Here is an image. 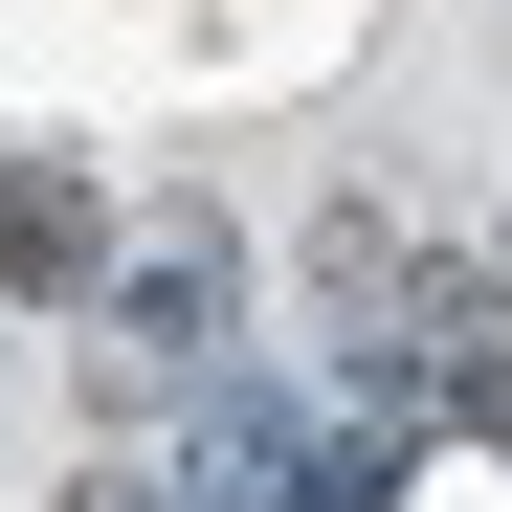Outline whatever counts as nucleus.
Returning a JSON list of instances; mask_svg holds the SVG:
<instances>
[{"label":"nucleus","instance_id":"obj_1","mask_svg":"<svg viewBox=\"0 0 512 512\" xmlns=\"http://www.w3.org/2000/svg\"><path fill=\"white\" fill-rule=\"evenodd\" d=\"M0 290H90V179H0Z\"/></svg>","mask_w":512,"mask_h":512},{"label":"nucleus","instance_id":"obj_2","mask_svg":"<svg viewBox=\"0 0 512 512\" xmlns=\"http://www.w3.org/2000/svg\"><path fill=\"white\" fill-rule=\"evenodd\" d=\"M201 334H223V245H156L134 268V357H201Z\"/></svg>","mask_w":512,"mask_h":512}]
</instances>
